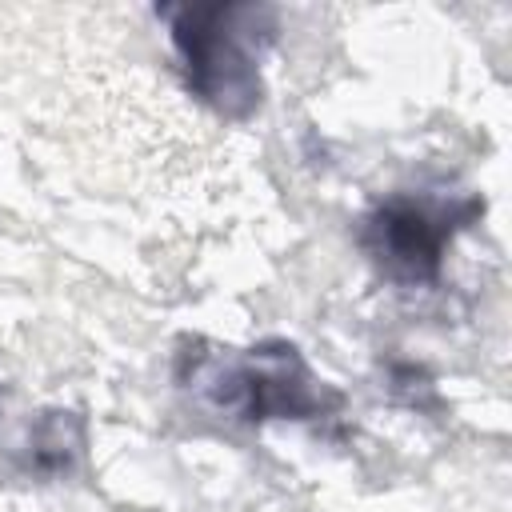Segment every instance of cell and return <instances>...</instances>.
<instances>
[{"mask_svg":"<svg viewBox=\"0 0 512 512\" xmlns=\"http://www.w3.org/2000/svg\"><path fill=\"white\" fill-rule=\"evenodd\" d=\"M268 12L252 4L176 8L172 40L180 48L192 92L216 112L244 116L260 100V40Z\"/></svg>","mask_w":512,"mask_h":512,"instance_id":"obj_1","label":"cell"},{"mask_svg":"<svg viewBox=\"0 0 512 512\" xmlns=\"http://www.w3.org/2000/svg\"><path fill=\"white\" fill-rule=\"evenodd\" d=\"M220 400L232 404L240 400V412L248 416H268V412H316V392L296 360L292 348L280 352H260L256 360L232 368L220 376Z\"/></svg>","mask_w":512,"mask_h":512,"instance_id":"obj_2","label":"cell"},{"mask_svg":"<svg viewBox=\"0 0 512 512\" xmlns=\"http://www.w3.org/2000/svg\"><path fill=\"white\" fill-rule=\"evenodd\" d=\"M448 220L428 212L424 204H412V200H400L392 208L380 212V220L372 224V232L380 236V256L396 268H404L408 276H420L436 264V252L448 236L444 228Z\"/></svg>","mask_w":512,"mask_h":512,"instance_id":"obj_3","label":"cell"}]
</instances>
